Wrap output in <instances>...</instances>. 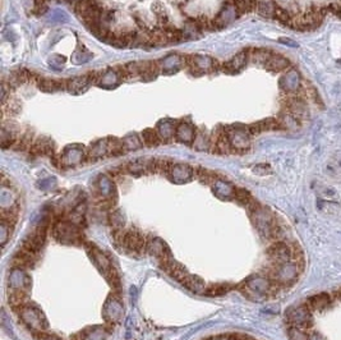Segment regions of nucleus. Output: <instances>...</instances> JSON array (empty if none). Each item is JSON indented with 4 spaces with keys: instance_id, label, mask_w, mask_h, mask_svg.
Returning a JSON list of instances; mask_svg holds the SVG:
<instances>
[{
    "instance_id": "35",
    "label": "nucleus",
    "mask_w": 341,
    "mask_h": 340,
    "mask_svg": "<svg viewBox=\"0 0 341 340\" xmlns=\"http://www.w3.org/2000/svg\"><path fill=\"white\" fill-rule=\"evenodd\" d=\"M273 18H275L276 21H279L280 23H283V25H288V26H290L292 16L286 9H284V8L281 7H277L276 5V8H275V13H273Z\"/></svg>"
},
{
    "instance_id": "21",
    "label": "nucleus",
    "mask_w": 341,
    "mask_h": 340,
    "mask_svg": "<svg viewBox=\"0 0 341 340\" xmlns=\"http://www.w3.org/2000/svg\"><path fill=\"white\" fill-rule=\"evenodd\" d=\"M182 284L184 285L185 288L189 289V290L193 291V293H197V294H205L206 288H207L205 282H203L201 278L191 275V274H188V275L185 276Z\"/></svg>"
},
{
    "instance_id": "17",
    "label": "nucleus",
    "mask_w": 341,
    "mask_h": 340,
    "mask_svg": "<svg viewBox=\"0 0 341 340\" xmlns=\"http://www.w3.org/2000/svg\"><path fill=\"white\" fill-rule=\"evenodd\" d=\"M9 285H12V289L16 290L28 291L31 287V282L27 274L21 269H13L9 276Z\"/></svg>"
},
{
    "instance_id": "32",
    "label": "nucleus",
    "mask_w": 341,
    "mask_h": 340,
    "mask_svg": "<svg viewBox=\"0 0 341 340\" xmlns=\"http://www.w3.org/2000/svg\"><path fill=\"white\" fill-rule=\"evenodd\" d=\"M283 82L286 83L285 86V91H289V92H292V91H296L299 87V76L295 71L289 72L285 77L283 78Z\"/></svg>"
},
{
    "instance_id": "26",
    "label": "nucleus",
    "mask_w": 341,
    "mask_h": 340,
    "mask_svg": "<svg viewBox=\"0 0 341 340\" xmlns=\"http://www.w3.org/2000/svg\"><path fill=\"white\" fill-rule=\"evenodd\" d=\"M257 3H258V0H233L238 16L249 13L252 10L257 9Z\"/></svg>"
},
{
    "instance_id": "6",
    "label": "nucleus",
    "mask_w": 341,
    "mask_h": 340,
    "mask_svg": "<svg viewBox=\"0 0 341 340\" xmlns=\"http://www.w3.org/2000/svg\"><path fill=\"white\" fill-rule=\"evenodd\" d=\"M18 312H20V317L23 321V324L28 326L31 330L39 333V331H45V329L48 327L46 317L37 307H33L28 303L21 310H18Z\"/></svg>"
},
{
    "instance_id": "24",
    "label": "nucleus",
    "mask_w": 341,
    "mask_h": 340,
    "mask_svg": "<svg viewBox=\"0 0 341 340\" xmlns=\"http://www.w3.org/2000/svg\"><path fill=\"white\" fill-rule=\"evenodd\" d=\"M37 84L45 92H55V91L67 90L68 81L67 79H45V78H41Z\"/></svg>"
},
{
    "instance_id": "15",
    "label": "nucleus",
    "mask_w": 341,
    "mask_h": 340,
    "mask_svg": "<svg viewBox=\"0 0 341 340\" xmlns=\"http://www.w3.org/2000/svg\"><path fill=\"white\" fill-rule=\"evenodd\" d=\"M161 267H163L164 271H166L171 278H174L175 280L182 283L184 280V278L188 275L189 272L185 270L184 266H182L179 262H176L175 260L171 257L169 259H165L161 261Z\"/></svg>"
},
{
    "instance_id": "43",
    "label": "nucleus",
    "mask_w": 341,
    "mask_h": 340,
    "mask_svg": "<svg viewBox=\"0 0 341 340\" xmlns=\"http://www.w3.org/2000/svg\"><path fill=\"white\" fill-rule=\"evenodd\" d=\"M339 5H340V8H341V0H340V3H339Z\"/></svg>"
},
{
    "instance_id": "9",
    "label": "nucleus",
    "mask_w": 341,
    "mask_h": 340,
    "mask_svg": "<svg viewBox=\"0 0 341 340\" xmlns=\"http://www.w3.org/2000/svg\"><path fill=\"white\" fill-rule=\"evenodd\" d=\"M46 242V227L44 225H40V227L36 228L35 230H32V233L27 236L24 242L22 244V250L27 251V252L32 253V255H39L41 248L44 247Z\"/></svg>"
},
{
    "instance_id": "16",
    "label": "nucleus",
    "mask_w": 341,
    "mask_h": 340,
    "mask_svg": "<svg viewBox=\"0 0 341 340\" xmlns=\"http://www.w3.org/2000/svg\"><path fill=\"white\" fill-rule=\"evenodd\" d=\"M229 133V139L233 150L235 151H244L249 147V133L247 131V127L244 130H235Z\"/></svg>"
},
{
    "instance_id": "8",
    "label": "nucleus",
    "mask_w": 341,
    "mask_h": 340,
    "mask_svg": "<svg viewBox=\"0 0 341 340\" xmlns=\"http://www.w3.org/2000/svg\"><path fill=\"white\" fill-rule=\"evenodd\" d=\"M119 246L132 253H142L146 251L147 240L141 235L140 232L137 229H129L127 232H124Z\"/></svg>"
},
{
    "instance_id": "2",
    "label": "nucleus",
    "mask_w": 341,
    "mask_h": 340,
    "mask_svg": "<svg viewBox=\"0 0 341 340\" xmlns=\"http://www.w3.org/2000/svg\"><path fill=\"white\" fill-rule=\"evenodd\" d=\"M272 283L263 276H253L247 279L241 285V291L250 301H265L272 291Z\"/></svg>"
},
{
    "instance_id": "3",
    "label": "nucleus",
    "mask_w": 341,
    "mask_h": 340,
    "mask_svg": "<svg viewBox=\"0 0 341 340\" xmlns=\"http://www.w3.org/2000/svg\"><path fill=\"white\" fill-rule=\"evenodd\" d=\"M52 234L55 239L63 244H79L83 240L82 230L78 225L69 220H59L54 225Z\"/></svg>"
},
{
    "instance_id": "10",
    "label": "nucleus",
    "mask_w": 341,
    "mask_h": 340,
    "mask_svg": "<svg viewBox=\"0 0 341 340\" xmlns=\"http://www.w3.org/2000/svg\"><path fill=\"white\" fill-rule=\"evenodd\" d=\"M286 318L292 326L302 327V329H307L312 324V316H311V311L309 308L300 306L296 308H290L288 314H286Z\"/></svg>"
},
{
    "instance_id": "36",
    "label": "nucleus",
    "mask_w": 341,
    "mask_h": 340,
    "mask_svg": "<svg viewBox=\"0 0 341 340\" xmlns=\"http://www.w3.org/2000/svg\"><path fill=\"white\" fill-rule=\"evenodd\" d=\"M288 337L290 340H309L308 333L306 329H302V327L292 326L288 330Z\"/></svg>"
},
{
    "instance_id": "29",
    "label": "nucleus",
    "mask_w": 341,
    "mask_h": 340,
    "mask_svg": "<svg viewBox=\"0 0 341 340\" xmlns=\"http://www.w3.org/2000/svg\"><path fill=\"white\" fill-rule=\"evenodd\" d=\"M143 143L148 147H156L161 143V136L155 130H151V128H147V130L143 131L142 133Z\"/></svg>"
},
{
    "instance_id": "25",
    "label": "nucleus",
    "mask_w": 341,
    "mask_h": 340,
    "mask_svg": "<svg viewBox=\"0 0 341 340\" xmlns=\"http://www.w3.org/2000/svg\"><path fill=\"white\" fill-rule=\"evenodd\" d=\"M9 305L18 311L22 307H24L26 305H28V297H27V291L23 290H16V289H12L9 294V298H8Z\"/></svg>"
},
{
    "instance_id": "28",
    "label": "nucleus",
    "mask_w": 341,
    "mask_h": 340,
    "mask_svg": "<svg viewBox=\"0 0 341 340\" xmlns=\"http://www.w3.org/2000/svg\"><path fill=\"white\" fill-rule=\"evenodd\" d=\"M275 3L272 0H258L257 3V12L262 17H267V18H273V13H275Z\"/></svg>"
},
{
    "instance_id": "14",
    "label": "nucleus",
    "mask_w": 341,
    "mask_h": 340,
    "mask_svg": "<svg viewBox=\"0 0 341 340\" xmlns=\"http://www.w3.org/2000/svg\"><path fill=\"white\" fill-rule=\"evenodd\" d=\"M146 251L151 256L156 257V259L161 260V261L171 257V252H170L168 244L163 239H160V238H151V239L147 240Z\"/></svg>"
},
{
    "instance_id": "23",
    "label": "nucleus",
    "mask_w": 341,
    "mask_h": 340,
    "mask_svg": "<svg viewBox=\"0 0 341 340\" xmlns=\"http://www.w3.org/2000/svg\"><path fill=\"white\" fill-rule=\"evenodd\" d=\"M289 59L284 58V56L279 55V54H271V56L266 62L265 67H266V69H268V71L283 72L289 68Z\"/></svg>"
},
{
    "instance_id": "40",
    "label": "nucleus",
    "mask_w": 341,
    "mask_h": 340,
    "mask_svg": "<svg viewBox=\"0 0 341 340\" xmlns=\"http://www.w3.org/2000/svg\"><path fill=\"white\" fill-rule=\"evenodd\" d=\"M253 172L257 173V174L265 175V174H268V173H271V168L268 165H266V164H261V165H257L256 168L253 169Z\"/></svg>"
},
{
    "instance_id": "5",
    "label": "nucleus",
    "mask_w": 341,
    "mask_h": 340,
    "mask_svg": "<svg viewBox=\"0 0 341 340\" xmlns=\"http://www.w3.org/2000/svg\"><path fill=\"white\" fill-rule=\"evenodd\" d=\"M271 280L280 285H292L299 276V265L294 261L273 265L270 271Z\"/></svg>"
},
{
    "instance_id": "30",
    "label": "nucleus",
    "mask_w": 341,
    "mask_h": 340,
    "mask_svg": "<svg viewBox=\"0 0 341 340\" xmlns=\"http://www.w3.org/2000/svg\"><path fill=\"white\" fill-rule=\"evenodd\" d=\"M21 105L18 100L9 97L8 100L3 101V115H9V117H14L20 113Z\"/></svg>"
},
{
    "instance_id": "42",
    "label": "nucleus",
    "mask_w": 341,
    "mask_h": 340,
    "mask_svg": "<svg viewBox=\"0 0 341 340\" xmlns=\"http://www.w3.org/2000/svg\"><path fill=\"white\" fill-rule=\"evenodd\" d=\"M309 340H325V339H323L318 333H313L312 335H309Z\"/></svg>"
},
{
    "instance_id": "4",
    "label": "nucleus",
    "mask_w": 341,
    "mask_h": 340,
    "mask_svg": "<svg viewBox=\"0 0 341 340\" xmlns=\"http://www.w3.org/2000/svg\"><path fill=\"white\" fill-rule=\"evenodd\" d=\"M326 8L323 7H317L312 8V9L307 10L304 13L296 14V16H292V22H290V27L295 29H300V31H304V29H312L318 27L321 25L322 20L325 18L326 16Z\"/></svg>"
},
{
    "instance_id": "1",
    "label": "nucleus",
    "mask_w": 341,
    "mask_h": 340,
    "mask_svg": "<svg viewBox=\"0 0 341 340\" xmlns=\"http://www.w3.org/2000/svg\"><path fill=\"white\" fill-rule=\"evenodd\" d=\"M86 250H87L88 255L91 257L92 262L100 270L101 274L105 276V279L110 284L111 288L117 289V290L121 289V279H119V275H118L117 270L113 266V263L110 262V260L107 259L104 253L101 252L97 247L92 244V243H86Z\"/></svg>"
},
{
    "instance_id": "13",
    "label": "nucleus",
    "mask_w": 341,
    "mask_h": 340,
    "mask_svg": "<svg viewBox=\"0 0 341 340\" xmlns=\"http://www.w3.org/2000/svg\"><path fill=\"white\" fill-rule=\"evenodd\" d=\"M210 147L216 154H230L233 151L230 139H229V133L225 128H219V130L214 131Z\"/></svg>"
},
{
    "instance_id": "33",
    "label": "nucleus",
    "mask_w": 341,
    "mask_h": 340,
    "mask_svg": "<svg viewBox=\"0 0 341 340\" xmlns=\"http://www.w3.org/2000/svg\"><path fill=\"white\" fill-rule=\"evenodd\" d=\"M109 221H110V225L113 227V232H117V230H123L125 220H124L123 214H122L119 210L114 211L113 214L110 215V217H109Z\"/></svg>"
},
{
    "instance_id": "20",
    "label": "nucleus",
    "mask_w": 341,
    "mask_h": 340,
    "mask_svg": "<svg viewBox=\"0 0 341 340\" xmlns=\"http://www.w3.org/2000/svg\"><path fill=\"white\" fill-rule=\"evenodd\" d=\"M331 305V299L330 295L321 293V294L313 295L307 302V307L309 308V311H325Z\"/></svg>"
},
{
    "instance_id": "22",
    "label": "nucleus",
    "mask_w": 341,
    "mask_h": 340,
    "mask_svg": "<svg viewBox=\"0 0 341 340\" xmlns=\"http://www.w3.org/2000/svg\"><path fill=\"white\" fill-rule=\"evenodd\" d=\"M168 175L171 178V181L176 182V183H183V182L191 179L192 169L188 168L187 165H172Z\"/></svg>"
},
{
    "instance_id": "31",
    "label": "nucleus",
    "mask_w": 341,
    "mask_h": 340,
    "mask_svg": "<svg viewBox=\"0 0 341 340\" xmlns=\"http://www.w3.org/2000/svg\"><path fill=\"white\" fill-rule=\"evenodd\" d=\"M277 119H279L280 124L283 127V130H295L298 127V119L292 114H290L289 111H284Z\"/></svg>"
},
{
    "instance_id": "27",
    "label": "nucleus",
    "mask_w": 341,
    "mask_h": 340,
    "mask_svg": "<svg viewBox=\"0 0 341 340\" xmlns=\"http://www.w3.org/2000/svg\"><path fill=\"white\" fill-rule=\"evenodd\" d=\"M195 177H197V179H198L201 183H203V184H214V183H216V182L219 181L218 177H216V173L211 172V170H208V169L205 168H197L195 172Z\"/></svg>"
},
{
    "instance_id": "41",
    "label": "nucleus",
    "mask_w": 341,
    "mask_h": 340,
    "mask_svg": "<svg viewBox=\"0 0 341 340\" xmlns=\"http://www.w3.org/2000/svg\"><path fill=\"white\" fill-rule=\"evenodd\" d=\"M226 340H254L253 338L247 337V335H242V334H230L224 337Z\"/></svg>"
},
{
    "instance_id": "7",
    "label": "nucleus",
    "mask_w": 341,
    "mask_h": 340,
    "mask_svg": "<svg viewBox=\"0 0 341 340\" xmlns=\"http://www.w3.org/2000/svg\"><path fill=\"white\" fill-rule=\"evenodd\" d=\"M252 219H253L254 227L257 228V230L260 232L261 235H263L265 238H272L276 233V224L273 217L271 216V214L266 209L258 208L254 211H252Z\"/></svg>"
},
{
    "instance_id": "44",
    "label": "nucleus",
    "mask_w": 341,
    "mask_h": 340,
    "mask_svg": "<svg viewBox=\"0 0 341 340\" xmlns=\"http://www.w3.org/2000/svg\"><path fill=\"white\" fill-rule=\"evenodd\" d=\"M203 340H205V339H203Z\"/></svg>"
},
{
    "instance_id": "39",
    "label": "nucleus",
    "mask_w": 341,
    "mask_h": 340,
    "mask_svg": "<svg viewBox=\"0 0 341 340\" xmlns=\"http://www.w3.org/2000/svg\"><path fill=\"white\" fill-rule=\"evenodd\" d=\"M37 338H39V340H63L59 337H56L55 334H49L45 333V331H39Z\"/></svg>"
},
{
    "instance_id": "38",
    "label": "nucleus",
    "mask_w": 341,
    "mask_h": 340,
    "mask_svg": "<svg viewBox=\"0 0 341 340\" xmlns=\"http://www.w3.org/2000/svg\"><path fill=\"white\" fill-rule=\"evenodd\" d=\"M12 228L13 227H10L9 224L1 221V228H0V234H1V246H4V244L7 243L8 238H9L10 235V229H12Z\"/></svg>"
},
{
    "instance_id": "18",
    "label": "nucleus",
    "mask_w": 341,
    "mask_h": 340,
    "mask_svg": "<svg viewBox=\"0 0 341 340\" xmlns=\"http://www.w3.org/2000/svg\"><path fill=\"white\" fill-rule=\"evenodd\" d=\"M36 255H32V253L27 252V251L22 250L21 248L18 252H17L16 256L13 257V265L14 269H21V270H26V269H31L33 267L36 262Z\"/></svg>"
},
{
    "instance_id": "34",
    "label": "nucleus",
    "mask_w": 341,
    "mask_h": 340,
    "mask_svg": "<svg viewBox=\"0 0 341 340\" xmlns=\"http://www.w3.org/2000/svg\"><path fill=\"white\" fill-rule=\"evenodd\" d=\"M231 285L229 284H212L206 288L205 294L207 295H222L230 290Z\"/></svg>"
},
{
    "instance_id": "37",
    "label": "nucleus",
    "mask_w": 341,
    "mask_h": 340,
    "mask_svg": "<svg viewBox=\"0 0 341 340\" xmlns=\"http://www.w3.org/2000/svg\"><path fill=\"white\" fill-rule=\"evenodd\" d=\"M272 52H270L268 50H265V49H256V50L252 52V59H253L254 63H263V64H266Z\"/></svg>"
},
{
    "instance_id": "12",
    "label": "nucleus",
    "mask_w": 341,
    "mask_h": 340,
    "mask_svg": "<svg viewBox=\"0 0 341 340\" xmlns=\"http://www.w3.org/2000/svg\"><path fill=\"white\" fill-rule=\"evenodd\" d=\"M267 255L273 262V265H281V263L292 261V248L284 242H277L268 248Z\"/></svg>"
},
{
    "instance_id": "11",
    "label": "nucleus",
    "mask_w": 341,
    "mask_h": 340,
    "mask_svg": "<svg viewBox=\"0 0 341 340\" xmlns=\"http://www.w3.org/2000/svg\"><path fill=\"white\" fill-rule=\"evenodd\" d=\"M104 317L109 325L119 324L123 318V305L115 295H110L107 298L104 307Z\"/></svg>"
},
{
    "instance_id": "19",
    "label": "nucleus",
    "mask_w": 341,
    "mask_h": 340,
    "mask_svg": "<svg viewBox=\"0 0 341 340\" xmlns=\"http://www.w3.org/2000/svg\"><path fill=\"white\" fill-rule=\"evenodd\" d=\"M248 58H249V52H239V54L235 55L231 60L222 64V71L226 72V73H235V72H239L243 68L244 65L247 64Z\"/></svg>"
}]
</instances>
